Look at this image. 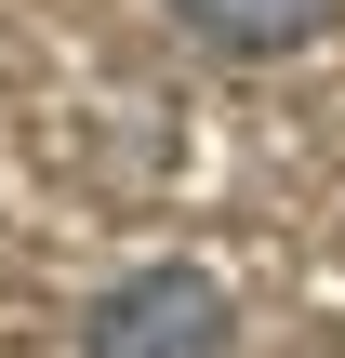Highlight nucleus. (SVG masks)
<instances>
[{"label": "nucleus", "mask_w": 345, "mask_h": 358, "mask_svg": "<svg viewBox=\"0 0 345 358\" xmlns=\"http://www.w3.org/2000/svg\"><path fill=\"white\" fill-rule=\"evenodd\" d=\"M226 345H239V319H226V292L199 266H133L80 319V358H226Z\"/></svg>", "instance_id": "obj_1"}, {"label": "nucleus", "mask_w": 345, "mask_h": 358, "mask_svg": "<svg viewBox=\"0 0 345 358\" xmlns=\"http://www.w3.org/2000/svg\"><path fill=\"white\" fill-rule=\"evenodd\" d=\"M199 40H226V53H306V40H332L345 0H173Z\"/></svg>", "instance_id": "obj_2"}]
</instances>
